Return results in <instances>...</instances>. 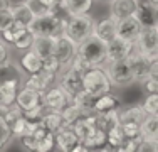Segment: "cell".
I'll list each match as a JSON object with an SVG mask.
<instances>
[{"label": "cell", "instance_id": "obj_1", "mask_svg": "<svg viewBox=\"0 0 158 152\" xmlns=\"http://www.w3.org/2000/svg\"><path fill=\"white\" fill-rule=\"evenodd\" d=\"M66 25H67V20L62 19L61 15H57L56 12H42V14L34 15L32 22L27 27L31 29L34 36L59 37L62 34H66Z\"/></svg>", "mask_w": 158, "mask_h": 152}, {"label": "cell", "instance_id": "obj_2", "mask_svg": "<svg viewBox=\"0 0 158 152\" xmlns=\"http://www.w3.org/2000/svg\"><path fill=\"white\" fill-rule=\"evenodd\" d=\"M111 79L108 76V71L103 69L101 66H93L91 69H88L82 74V88L89 91L94 96H101L104 93L111 91Z\"/></svg>", "mask_w": 158, "mask_h": 152}, {"label": "cell", "instance_id": "obj_3", "mask_svg": "<svg viewBox=\"0 0 158 152\" xmlns=\"http://www.w3.org/2000/svg\"><path fill=\"white\" fill-rule=\"evenodd\" d=\"M94 24L96 22L93 20V17H89L88 14L71 15L69 20H67V25H66V36L79 46L82 41H86L89 36H93Z\"/></svg>", "mask_w": 158, "mask_h": 152}, {"label": "cell", "instance_id": "obj_4", "mask_svg": "<svg viewBox=\"0 0 158 152\" xmlns=\"http://www.w3.org/2000/svg\"><path fill=\"white\" fill-rule=\"evenodd\" d=\"M77 52L88 61V63H91L93 66H103L108 61L106 42L98 39L96 36H89L86 41H82V42L77 46Z\"/></svg>", "mask_w": 158, "mask_h": 152}, {"label": "cell", "instance_id": "obj_5", "mask_svg": "<svg viewBox=\"0 0 158 152\" xmlns=\"http://www.w3.org/2000/svg\"><path fill=\"white\" fill-rule=\"evenodd\" d=\"M108 76L111 83L116 86H126L135 81L133 76V68H131L130 59H118V61H110L108 64Z\"/></svg>", "mask_w": 158, "mask_h": 152}, {"label": "cell", "instance_id": "obj_6", "mask_svg": "<svg viewBox=\"0 0 158 152\" xmlns=\"http://www.w3.org/2000/svg\"><path fill=\"white\" fill-rule=\"evenodd\" d=\"M136 47L150 59L158 58V29L156 25H146L141 29L140 36L136 39Z\"/></svg>", "mask_w": 158, "mask_h": 152}, {"label": "cell", "instance_id": "obj_7", "mask_svg": "<svg viewBox=\"0 0 158 152\" xmlns=\"http://www.w3.org/2000/svg\"><path fill=\"white\" fill-rule=\"evenodd\" d=\"M128 59H130L131 68H133L135 81H141V83H145L146 79H148V76H150V66H152V59H150L148 56L143 54L140 49L136 47V44H135L133 51L130 52Z\"/></svg>", "mask_w": 158, "mask_h": 152}, {"label": "cell", "instance_id": "obj_8", "mask_svg": "<svg viewBox=\"0 0 158 152\" xmlns=\"http://www.w3.org/2000/svg\"><path fill=\"white\" fill-rule=\"evenodd\" d=\"M77 52V44L74 41H71L66 34L56 37V46H54V56L64 68H67L71 64V61L74 59Z\"/></svg>", "mask_w": 158, "mask_h": 152}, {"label": "cell", "instance_id": "obj_9", "mask_svg": "<svg viewBox=\"0 0 158 152\" xmlns=\"http://www.w3.org/2000/svg\"><path fill=\"white\" fill-rule=\"evenodd\" d=\"M15 103L19 105V108H20L22 112H29V110H32V108L46 105L44 103V93L31 90V88H25V86L19 90Z\"/></svg>", "mask_w": 158, "mask_h": 152}, {"label": "cell", "instance_id": "obj_10", "mask_svg": "<svg viewBox=\"0 0 158 152\" xmlns=\"http://www.w3.org/2000/svg\"><path fill=\"white\" fill-rule=\"evenodd\" d=\"M133 47H135V42L116 36L114 39H111L110 42L106 44L108 63H110V61H118V59H126L128 56H130V52L133 51Z\"/></svg>", "mask_w": 158, "mask_h": 152}, {"label": "cell", "instance_id": "obj_11", "mask_svg": "<svg viewBox=\"0 0 158 152\" xmlns=\"http://www.w3.org/2000/svg\"><path fill=\"white\" fill-rule=\"evenodd\" d=\"M59 86H62L71 96H74V95H77L81 90H84L82 88V74L79 73V71H76L74 68H71V66L64 68V69L61 71Z\"/></svg>", "mask_w": 158, "mask_h": 152}, {"label": "cell", "instance_id": "obj_12", "mask_svg": "<svg viewBox=\"0 0 158 152\" xmlns=\"http://www.w3.org/2000/svg\"><path fill=\"white\" fill-rule=\"evenodd\" d=\"M73 101V96L67 93L62 86H56V88H49L44 93V103L51 110H62Z\"/></svg>", "mask_w": 158, "mask_h": 152}, {"label": "cell", "instance_id": "obj_13", "mask_svg": "<svg viewBox=\"0 0 158 152\" xmlns=\"http://www.w3.org/2000/svg\"><path fill=\"white\" fill-rule=\"evenodd\" d=\"M118 22V27H116V36L123 37L126 41H131V42H136L138 36H140L143 25L141 22L138 20L135 15L131 17H126V19H121V20H116Z\"/></svg>", "mask_w": 158, "mask_h": 152}, {"label": "cell", "instance_id": "obj_14", "mask_svg": "<svg viewBox=\"0 0 158 152\" xmlns=\"http://www.w3.org/2000/svg\"><path fill=\"white\" fill-rule=\"evenodd\" d=\"M22 78H7L0 81V103L2 105H12L15 103L17 93L20 90Z\"/></svg>", "mask_w": 158, "mask_h": 152}, {"label": "cell", "instance_id": "obj_15", "mask_svg": "<svg viewBox=\"0 0 158 152\" xmlns=\"http://www.w3.org/2000/svg\"><path fill=\"white\" fill-rule=\"evenodd\" d=\"M54 79H56V74L40 71V73H34L29 76L25 79L24 86L25 88H31V90H35V91H40V93H46L49 88H52Z\"/></svg>", "mask_w": 158, "mask_h": 152}, {"label": "cell", "instance_id": "obj_16", "mask_svg": "<svg viewBox=\"0 0 158 152\" xmlns=\"http://www.w3.org/2000/svg\"><path fill=\"white\" fill-rule=\"evenodd\" d=\"M116 27H118V22L111 17L101 19L94 24V30H93V36H96L98 39H101L103 42H110L111 39L116 37Z\"/></svg>", "mask_w": 158, "mask_h": 152}, {"label": "cell", "instance_id": "obj_17", "mask_svg": "<svg viewBox=\"0 0 158 152\" xmlns=\"http://www.w3.org/2000/svg\"><path fill=\"white\" fill-rule=\"evenodd\" d=\"M56 145L59 147L64 152H69L76 147V144H79V137L74 130V127H69V125H64L59 132H56Z\"/></svg>", "mask_w": 158, "mask_h": 152}, {"label": "cell", "instance_id": "obj_18", "mask_svg": "<svg viewBox=\"0 0 158 152\" xmlns=\"http://www.w3.org/2000/svg\"><path fill=\"white\" fill-rule=\"evenodd\" d=\"M138 0H111V17L114 20H121V19L131 17L136 12Z\"/></svg>", "mask_w": 158, "mask_h": 152}, {"label": "cell", "instance_id": "obj_19", "mask_svg": "<svg viewBox=\"0 0 158 152\" xmlns=\"http://www.w3.org/2000/svg\"><path fill=\"white\" fill-rule=\"evenodd\" d=\"M155 9H156V5L152 0H138V7H136V12H135V17L141 22L143 27L156 24Z\"/></svg>", "mask_w": 158, "mask_h": 152}, {"label": "cell", "instance_id": "obj_20", "mask_svg": "<svg viewBox=\"0 0 158 152\" xmlns=\"http://www.w3.org/2000/svg\"><path fill=\"white\" fill-rule=\"evenodd\" d=\"M42 63L44 59L37 54L34 49H27L25 54L20 58V68L24 73L34 74V73H40L42 71Z\"/></svg>", "mask_w": 158, "mask_h": 152}, {"label": "cell", "instance_id": "obj_21", "mask_svg": "<svg viewBox=\"0 0 158 152\" xmlns=\"http://www.w3.org/2000/svg\"><path fill=\"white\" fill-rule=\"evenodd\" d=\"M54 46H56V37H52V36H35L31 49H34L42 59H46V58L54 56Z\"/></svg>", "mask_w": 158, "mask_h": 152}, {"label": "cell", "instance_id": "obj_22", "mask_svg": "<svg viewBox=\"0 0 158 152\" xmlns=\"http://www.w3.org/2000/svg\"><path fill=\"white\" fill-rule=\"evenodd\" d=\"M10 10H12V14H14V20L20 22V24H24V25L31 24L34 15H35L34 9L25 2V0L24 2H17V3H10Z\"/></svg>", "mask_w": 158, "mask_h": 152}, {"label": "cell", "instance_id": "obj_23", "mask_svg": "<svg viewBox=\"0 0 158 152\" xmlns=\"http://www.w3.org/2000/svg\"><path fill=\"white\" fill-rule=\"evenodd\" d=\"M42 123L49 132H52V134L59 132L64 125H66L64 123V117H62L61 110H51V108H46L44 117H42Z\"/></svg>", "mask_w": 158, "mask_h": 152}, {"label": "cell", "instance_id": "obj_24", "mask_svg": "<svg viewBox=\"0 0 158 152\" xmlns=\"http://www.w3.org/2000/svg\"><path fill=\"white\" fill-rule=\"evenodd\" d=\"M125 144H126V137L121 130V125H118L106 134V145L103 147V150H123Z\"/></svg>", "mask_w": 158, "mask_h": 152}, {"label": "cell", "instance_id": "obj_25", "mask_svg": "<svg viewBox=\"0 0 158 152\" xmlns=\"http://www.w3.org/2000/svg\"><path fill=\"white\" fill-rule=\"evenodd\" d=\"M93 0H62L61 9H64L69 15H84L91 10Z\"/></svg>", "mask_w": 158, "mask_h": 152}, {"label": "cell", "instance_id": "obj_26", "mask_svg": "<svg viewBox=\"0 0 158 152\" xmlns=\"http://www.w3.org/2000/svg\"><path fill=\"white\" fill-rule=\"evenodd\" d=\"M119 113V123H141L146 117L145 110L140 106H128V108L118 110Z\"/></svg>", "mask_w": 158, "mask_h": 152}, {"label": "cell", "instance_id": "obj_27", "mask_svg": "<svg viewBox=\"0 0 158 152\" xmlns=\"http://www.w3.org/2000/svg\"><path fill=\"white\" fill-rule=\"evenodd\" d=\"M96 122H98V127L108 134L110 130L119 125V113L118 110H111V112H106V113H96Z\"/></svg>", "mask_w": 158, "mask_h": 152}, {"label": "cell", "instance_id": "obj_28", "mask_svg": "<svg viewBox=\"0 0 158 152\" xmlns=\"http://www.w3.org/2000/svg\"><path fill=\"white\" fill-rule=\"evenodd\" d=\"M118 105H119V100L110 91V93H104V95L96 98L94 112L96 113H106V112H111V110H118Z\"/></svg>", "mask_w": 158, "mask_h": 152}, {"label": "cell", "instance_id": "obj_29", "mask_svg": "<svg viewBox=\"0 0 158 152\" xmlns=\"http://www.w3.org/2000/svg\"><path fill=\"white\" fill-rule=\"evenodd\" d=\"M96 98L94 95H91L89 91H86V90H81L77 95H74L73 96V101L76 103L79 108L82 110V112H86V113H91V112H94V105H96Z\"/></svg>", "mask_w": 158, "mask_h": 152}, {"label": "cell", "instance_id": "obj_30", "mask_svg": "<svg viewBox=\"0 0 158 152\" xmlns=\"http://www.w3.org/2000/svg\"><path fill=\"white\" fill-rule=\"evenodd\" d=\"M81 142L84 144L86 147H88V150L103 149V147L106 145V132H103L99 127H96L94 130H93L91 134L86 137L84 140H81Z\"/></svg>", "mask_w": 158, "mask_h": 152}, {"label": "cell", "instance_id": "obj_31", "mask_svg": "<svg viewBox=\"0 0 158 152\" xmlns=\"http://www.w3.org/2000/svg\"><path fill=\"white\" fill-rule=\"evenodd\" d=\"M141 137L143 139H158V113L146 115L141 122Z\"/></svg>", "mask_w": 158, "mask_h": 152}, {"label": "cell", "instance_id": "obj_32", "mask_svg": "<svg viewBox=\"0 0 158 152\" xmlns=\"http://www.w3.org/2000/svg\"><path fill=\"white\" fill-rule=\"evenodd\" d=\"M22 110L19 108L17 103L12 105H2L0 103V123H7V125H12L19 117H22Z\"/></svg>", "mask_w": 158, "mask_h": 152}, {"label": "cell", "instance_id": "obj_33", "mask_svg": "<svg viewBox=\"0 0 158 152\" xmlns=\"http://www.w3.org/2000/svg\"><path fill=\"white\" fill-rule=\"evenodd\" d=\"M10 128H12L14 137H22V135H27V134H31V132H32L34 122H31L27 117L24 115V113H22V117H19V118L10 125Z\"/></svg>", "mask_w": 158, "mask_h": 152}, {"label": "cell", "instance_id": "obj_34", "mask_svg": "<svg viewBox=\"0 0 158 152\" xmlns=\"http://www.w3.org/2000/svg\"><path fill=\"white\" fill-rule=\"evenodd\" d=\"M61 112H62V117H64V123L69 125V127H73V125L86 113V112H82V110L79 108L74 101H71V103L67 105L66 108H62Z\"/></svg>", "mask_w": 158, "mask_h": 152}, {"label": "cell", "instance_id": "obj_35", "mask_svg": "<svg viewBox=\"0 0 158 152\" xmlns=\"http://www.w3.org/2000/svg\"><path fill=\"white\" fill-rule=\"evenodd\" d=\"M34 34L31 32V29L25 27L24 30H20V32L17 34V37L14 39L12 46L15 49H20V51H25V49H31L32 47V42H34Z\"/></svg>", "mask_w": 158, "mask_h": 152}, {"label": "cell", "instance_id": "obj_36", "mask_svg": "<svg viewBox=\"0 0 158 152\" xmlns=\"http://www.w3.org/2000/svg\"><path fill=\"white\" fill-rule=\"evenodd\" d=\"M27 25H24V24H20V22H17V20H14L12 24L9 25V27H5L2 30V39L5 41V42H9V44H12L14 42V39L17 37V34L20 32V30H24Z\"/></svg>", "mask_w": 158, "mask_h": 152}, {"label": "cell", "instance_id": "obj_37", "mask_svg": "<svg viewBox=\"0 0 158 152\" xmlns=\"http://www.w3.org/2000/svg\"><path fill=\"white\" fill-rule=\"evenodd\" d=\"M121 130L128 140H135V139H143L141 137V123H119Z\"/></svg>", "mask_w": 158, "mask_h": 152}, {"label": "cell", "instance_id": "obj_38", "mask_svg": "<svg viewBox=\"0 0 158 152\" xmlns=\"http://www.w3.org/2000/svg\"><path fill=\"white\" fill-rule=\"evenodd\" d=\"M141 108L145 110L146 115H155V113H158V93H148V96L141 103Z\"/></svg>", "mask_w": 158, "mask_h": 152}, {"label": "cell", "instance_id": "obj_39", "mask_svg": "<svg viewBox=\"0 0 158 152\" xmlns=\"http://www.w3.org/2000/svg\"><path fill=\"white\" fill-rule=\"evenodd\" d=\"M64 69V66L56 59V56H51V58H46L42 63V71L46 73H52V74H61V71Z\"/></svg>", "mask_w": 158, "mask_h": 152}, {"label": "cell", "instance_id": "obj_40", "mask_svg": "<svg viewBox=\"0 0 158 152\" xmlns=\"http://www.w3.org/2000/svg\"><path fill=\"white\" fill-rule=\"evenodd\" d=\"M56 145V135L52 134V132H49L42 137V139H39V142H37V149L35 152H49L52 150Z\"/></svg>", "mask_w": 158, "mask_h": 152}, {"label": "cell", "instance_id": "obj_41", "mask_svg": "<svg viewBox=\"0 0 158 152\" xmlns=\"http://www.w3.org/2000/svg\"><path fill=\"white\" fill-rule=\"evenodd\" d=\"M69 66H71V68H74L76 71H79L81 74H84L88 69H91V68H93V64H91V63H88V61L82 58V56L79 54V52H76V56H74V59L71 61Z\"/></svg>", "mask_w": 158, "mask_h": 152}, {"label": "cell", "instance_id": "obj_42", "mask_svg": "<svg viewBox=\"0 0 158 152\" xmlns=\"http://www.w3.org/2000/svg\"><path fill=\"white\" fill-rule=\"evenodd\" d=\"M14 137L12 134V128H10V125L7 123H0V150L5 149L7 144L10 142V139Z\"/></svg>", "mask_w": 158, "mask_h": 152}, {"label": "cell", "instance_id": "obj_43", "mask_svg": "<svg viewBox=\"0 0 158 152\" xmlns=\"http://www.w3.org/2000/svg\"><path fill=\"white\" fill-rule=\"evenodd\" d=\"M138 150H140V152H145V150L158 152V139H141Z\"/></svg>", "mask_w": 158, "mask_h": 152}, {"label": "cell", "instance_id": "obj_44", "mask_svg": "<svg viewBox=\"0 0 158 152\" xmlns=\"http://www.w3.org/2000/svg\"><path fill=\"white\" fill-rule=\"evenodd\" d=\"M12 22H14V14H12V10H10V7L5 10H2V12H0V32L5 27H9Z\"/></svg>", "mask_w": 158, "mask_h": 152}, {"label": "cell", "instance_id": "obj_45", "mask_svg": "<svg viewBox=\"0 0 158 152\" xmlns=\"http://www.w3.org/2000/svg\"><path fill=\"white\" fill-rule=\"evenodd\" d=\"M10 63V51L7 47V42L3 39H0V66Z\"/></svg>", "mask_w": 158, "mask_h": 152}, {"label": "cell", "instance_id": "obj_46", "mask_svg": "<svg viewBox=\"0 0 158 152\" xmlns=\"http://www.w3.org/2000/svg\"><path fill=\"white\" fill-rule=\"evenodd\" d=\"M145 88H146L148 93H158V79L148 78L145 81Z\"/></svg>", "mask_w": 158, "mask_h": 152}, {"label": "cell", "instance_id": "obj_47", "mask_svg": "<svg viewBox=\"0 0 158 152\" xmlns=\"http://www.w3.org/2000/svg\"><path fill=\"white\" fill-rule=\"evenodd\" d=\"M148 78L158 79V58L152 61V66H150V76Z\"/></svg>", "mask_w": 158, "mask_h": 152}, {"label": "cell", "instance_id": "obj_48", "mask_svg": "<svg viewBox=\"0 0 158 152\" xmlns=\"http://www.w3.org/2000/svg\"><path fill=\"white\" fill-rule=\"evenodd\" d=\"M9 7H10L9 0H0V12H2V10H5V9H9Z\"/></svg>", "mask_w": 158, "mask_h": 152}, {"label": "cell", "instance_id": "obj_49", "mask_svg": "<svg viewBox=\"0 0 158 152\" xmlns=\"http://www.w3.org/2000/svg\"><path fill=\"white\" fill-rule=\"evenodd\" d=\"M155 17H156V20H158V5H156V9H155Z\"/></svg>", "mask_w": 158, "mask_h": 152}, {"label": "cell", "instance_id": "obj_50", "mask_svg": "<svg viewBox=\"0 0 158 152\" xmlns=\"http://www.w3.org/2000/svg\"><path fill=\"white\" fill-rule=\"evenodd\" d=\"M152 2H153V3H155V5H158V0H152Z\"/></svg>", "mask_w": 158, "mask_h": 152}, {"label": "cell", "instance_id": "obj_51", "mask_svg": "<svg viewBox=\"0 0 158 152\" xmlns=\"http://www.w3.org/2000/svg\"><path fill=\"white\" fill-rule=\"evenodd\" d=\"M155 25H156V29H158V20H156V24H155Z\"/></svg>", "mask_w": 158, "mask_h": 152}, {"label": "cell", "instance_id": "obj_52", "mask_svg": "<svg viewBox=\"0 0 158 152\" xmlns=\"http://www.w3.org/2000/svg\"><path fill=\"white\" fill-rule=\"evenodd\" d=\"M106 2H111V0H106Z\"/></svg>", "mask_w": 158, "mask_h": 152}]
</instances>
